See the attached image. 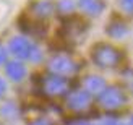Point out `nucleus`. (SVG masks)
I'll list each match as a JSON object with an SVG mask.
<instances>
[{"label":"nucleus","instance_id":"1","mask_svg":"<svg viewBox=\"0 0 133 125\" xmlns=\"http://www.w3.org/2000/svg\"><path fill=\"white\" fill-rule=\"evenodd\" d=\"M91 58L99 68H115L122 62V52L112 44H96L91 50Z\"/></svg>","mask_w":133,"mask_h":125},{"label":"nucleus","instance_id":"2","mask_svg":"<svg viewBox=\"0 0 133 125\" xmlns=\"http://www.w3.org/2000/svg\"><path fill=\"white\" fill-rule=\"evenodd\" d=\"M10 52L13 55H16L18 58H23V60H29V62H41L42 54L39 47L36 44H32L31 41H28L26 37L16 36L10 41Z\"/></svg>","mask_w":133,"mask_h":125},{"label":"nucleus","instance_id":"3","mask_svg":"<svg viewBox=\"0 0 133 125\" xmlns=\"http://www.w3.org/2000/svg\"><path fill=\"white\" fill-rule=\"evenodd\" d=\"M128 101V96L125 93V89L122 86L112 84V86H105L102 89V93L99 94V104L105 110H117L123 107Z\"/></svg>","mask_w":133,"mask_h":125},{"label":"nucleus","instance_id":"4","mask_svg":"<svg viewBox=\"0 0 133 125\" xmlns=\"http://www.w3.org/2000/svg\"><path fill=\"white\" fill-rule=\"evenodd\" d=\"M70 83L63 76L57 75H47L41 80V93L47 97H60L68 93Z\"/></svg>","mask_w":133,"mask_h":125},{"label":"nucleus","instance_id":"5","mask_svg":"<svg viewBox=\"0 0 133 125\" xmlns=\"http://www.w3.org/2000/svg\"><path fill=\"white\" fill-rule=\"evenodd\" d=\"M49 70L57 76H70L79 70V63L68 55H54L49 60Z\"/></svg>","mask_w":133,"mask_h":125},{"label":"nucleus","instance_id":"6","mask_svg":"<svg viewBox=\"0 0 133 125\" xmlns=\"http://www.w3.org/2000/svg\"><path fill=\"white\" fill-rule=\"evenodd\" d=\"M91 104V94H88L84 89H78L66 97V106L68 109L75 110V112H84Z\"/></svg>","mask_w":133,"mask_h":125},{"label":"nucleus","instance_id":"7","mask_svg":"<svg viewBox=\"0 0 133 125\" xmlns=\"http://www.w3.org/2000/svg\"><path fill=\"white\" fill-rule=\"evenodd\" d=\"M54 10L55 6L54 3L47 2V0H41V2H34L31 6V13L32 15H29L32 19H37V21H42V19H47L50 18L52 15H54Z\"/></svg>","mask_w":133,"mask_h":125},{"label":"nucleus","instance_id":"8","mask_svg":"<svg viewBox=\"0 0 133 125\" xmlns=\"http://www.w3.org/2000/svg\"><path fill=\"white\" fill-rule=\"evenodd\" d=\"M19 26L24 32H28L31 36H44L45 34V26L42 24V21H37V19H32L29 16V19L21 18L19 19Z\"/></svg>","mask_w":133,"mask_h":125},{"label":"nucleus","instance_id":"9","mask_svg":"<svg viewBox=\"0 0 133 125\" xmlns=\"http://www.w3.org/2000/svg\"><path fill=\"white\" fill-rule=\"evenodd\" d=\"M105 88V81L102 76H97V75H89L84 78V91L88 94H101L102 89Z\"/></svg>","mask_w":133,"mask_h":125},{"label":"nucleus","instance_id":"10","mask_svg":"<svg viewBox=\"0 0 133 125\" xmlns=\"http://www.w3.org/2000/svg\"><path fill=\"white\" fill-rule=\"evenodd\" d=\"M5 71L6 75H8V78L11 81H21L23 78L26 76V67L18 62V60H11V62H6V67H5Z\"/></svg>","mask_w":133,"mask_h":125},{"label":"nucleus","instance_id":"11","mask_svg":"<svg viewBox=\"0 0 133 125\" xmlns=\"http://www.w3.org/2000/svg\"><path fill=\"white\" fill-rule=\"evenodd\" d=\"M105 32L114 39H122L128 34V26L122 19H112L107 24V28H105Z\"/></svg>","mask_w":133,"mask_h":125},{"label":"nucleus","instance_id":"12","mask_svg":"<svg viewBox=\"0 0 133 125\" xmlns=\"http://www.w3.org/2000/svg\"><path fill=\"white\" fill-rule=\"evenodd\" d=\"M84 31H86V24L79 18H71L70 21L65 24L66 39H76L78 36H81Z\"/></svg>","mask_w":133,"mask_h":125},{"label":"nucleus","instance_id":"13","mask_svg":"<svg viewBox=\"0 0 133 125\" xmlns=\"http://www.w3.org/2000/svg\"><path fill=\"white\" fill-rule=\"evenodd\" d=\"M79 8L88 15H99L104 10V3L101 0H79Z\"/></svg>","mask_w":133,"mask_h":125},{"label":"nucleus","instance_id":"14","mask_svg":"<svg viewBox=\"0 0 133 125\" xmlns=\"http://www.w3.org/2000/svg\"><path fill=\"white\" fill-rule=\"evenodd\" d=\"M0 112H2V115L5 119H13V117H16V114H18V107L10 101V102H6L5 106H2Z\"/></svg>","mask_w":133,"mask_h":125},{"label":"nucleus","instance_id":"15","mask_svg":"<svg viewBox=\"0 0 133 125\" xmlns=\"http://www.w3.org/2000/svg\"><path fill=\"white\" fill-rule=\"evenodd\" d=\"M57 10L66 15V13H71L75 10V3H73L71 0H60V2L57 3Z\"/></svg>","mask_w":133,"mask_h":125},{"label":"nucleus","instance_id":"16","mask_svg":"<svg viewBox=\"0 0 133 125\" xmlns=\"http://www.w3.org/2000/svg\"><path fill=\"white\" fill-rule=\"evenodd\" d=\"M28 125H54V122L47 117H36L31 122H28Z\"/></svg>","mask_w":133,"mask_h":125},{"label":"nucleus","instance_id":"17","mask_svg":"<svg viewBox=\"0 0 133 125\" xmlns=\"http://www.w3.org/2000/svg\"><path fill=\"white\" fill-rule=\"evenodd\" d=\"M120 5L123 6V10L127 13L133 11V0H120Z\"/></svg>","mask_w":133,"mask_h":125},{"label":"nucleus","instance_id":"18","mask_svg":"<svg viewBox=\"0 0 133 125\" xmlns=\"http://www.w3.org/2000/svg\"><path fill=\"white\" fill-rule=\"evenodd\" d=\"M6 58H8V54H6V49L0 44V65L6 63Z\"/></svg>","mask_w":133,"mask_h":125},{"label":"nucleus","instance_id":"19","mask_svg":"<svg viewBox=\"0 0 133 125\" xmlns=\"http://www.w3.org/2000/svg\"><path fill=\"white\" fill-rule=\"evenodd\" d=\"M5 91H6V83H5V80L0 78V97L5 94Z\"/></svg>","mask_w":133,"mask_h":125},{"label":"nucleus","instance_id":"20","mask_svg":"<svg viewBox=\"0 0 133 125\" xmlns=\"http://www.w3.org/2000/svg\"><path fill=\"white\" fill-rule=\"evenodd\" d=\"M102 125H123V123H120L118 120H115V119H107Z\"/></svg>","mask_w":133,"mask_h":125},{"label":"nucleus","instance_id":"21","mask_svg":"<svg viewBox=\"0 0 133 125\" xmlns=\"http://www.w3.org/2000/svg\"><path fill=\"white\" fill-rule=\"evenodd\" d=\"M78 125H89V123H78Z\"/></svg>","mask_w":133,"mask_h":125},{"label":"nucleus","instance_id":"22","mask_svg":"<svg viewBox=\"0 0 133 125\" xmlns=\"http://www.w3.org/2000/svg\"><path fill=\"white\" fill-rule=\"evenodd\" d=\"M127 125H130V123H127Z\"/></svg>","mask_w":133,"mask_h":125}]
</instances>
